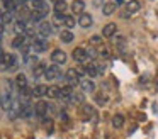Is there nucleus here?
<instances>
[{
    "mask_svg": "<svg viewBox=\"0 0 158 139\" xmlns=\"http://www.w3.org/2000/svg\"><path fill=\"white\" fill-rule=\"evenodd\" d=\"M55 32V24L53 22H49V20H43L41 24H39V31H38V34L41 37H46L48 39L51 34Z\"/></svg>",
    "mask_w": 158,
    "mask_h": 139,
    "instance_id": "4",
    "label": "nucleus"
},
{
    "mask_svg": "<svg viewBox=\"0 0 158 139\" xmlns=\"http://www.w3.org/2000/svg\"><path fill=\"white\" fill-rule=\"evenodd\" d=\"M138 10H139V2H138V0H131V2L126 3V12L127 14H134V12H138Z\"/></svg>",
    "mask_w": 158,
    "mask_h": 139,
    "instance_id": "20",
    "label": "nucleus"
},
{
    "mask_svg": "<svg viewBox=\"0 0 158 139\" xmlns=\"http://www.w3.org/2000/svg\"><path fill=\"white\" fill-rule=\"evenodd\" d=\"M99 54H100L102 58H109V56H110V53H109V49H107V46H102V47H100Z\"/></svg>",
    "mask_w": 158,
    "mask_h": 139,
    "instance_id": "33",
    "label": "nucleus"
},
{
    "mask_svg": "<svg viewBox=\"0 0 158 139\" xmlns=\"http://www.w3.org/2000/svg\"><path fill=\"white\" fill-rule=\"evenodd\" d=\"M34 115L41 121H44L46 117L49 115V104L46 100H38L34 105Z\"/></svg>",
    "mask_w": 158,
    "mask_h": 139,
    "instance_id": "1",
    "label": "nucleus"
},
{
    "mask_svg": "<svg viewBox=\"0 0 158 139\" xmlns=\"http://www.w3.org/2000/svg\"><path fill=\"white\" fill-rule=\"evenodd\" d=\"M53 2H61V0H53Z\"/></svg>",
    "mask_w": 158,
    "mask_h": 139,
    "instance_id": "39",
    "label": "nucleus"
},
{
    "mask_svg": "<svg viewBox=\"0 0 158 139\" xmlns=\"http://www.w3.org/2000/svg\"><path fill=\"white\" fill-rule=\"evenodd\" d=\"M65 19H66V14H55V15H53V24H55V26H63V24H65Z\"/></svg>",
    "mask_w": 158,
    "mask_h": 139,
    "instance_id": "28",
    "label": "nucleus"
},
{
    "mask_svg": "<svg viewBox=\"0 0 158 139\" xmlns=\"http://www.w3.org/2000/svg\"><path fill=\"white\" fill-rule=\"evenodd\" d=\"M72 104H83V93L82 92H73L72 97H70Z\"/></svg>",
    "mask_w": 158,
    "mask_h": 139,
    "instance_id": "25",
    "label": "nucleus"
},
{
    "mask_svg": "<svg viewBox=\"0 0 158 139\" xmlns=\"http://www.w3.org/2000/svg\"><path fill=\"white\" fill-rule=\"evenodd\" d=\"M46 97L49 100H60V87L58 85H53V87H48V93Z\"/></svg>",
    "mask_w": 158,
    "mask_h": 139,
    "instance_id": "18",
    "label": "nucleus"
},
{
    "mask_svg": "<svg viewBox=\"0 0 158 139\" xmlns=\"http://www.w3.org/2000/svg\"><path fill=\"white\" fill-rule=\"evenodd\" d=\"M75 24H77L75 17H73V15H66V19H65V26H66V29H72V27H75Z\"/></svg>",
    "mask_w": 158,
    "mask_h": 139,
    "instance_id": "31",
    "label": "nucleus"
},
{
    "mask_svg": "<svg viewBox=\"0 0 158 139\" xmlns=\"http://www.w3.org/2000/svg\"><path fill=\"white\" fill-rule=\"evenodd\" d=\"M44 78H46L48 81H53V80H61L63 75H61V71H60V66H58V64H49L48 70H46Z\"/></svg>",
    "mask_w": 158,
    "mask_h": 139,
    "instance_id": "5",
    "label": "nucleus"
},
{
    "mask_svg": "<svg viewBox=\"0 0 158 139\" xmlns=\"http://www.w3.org/2000/svg\"><path fill=\"white\" fill-rule=\"evenodd\" d=\"M72 56H73V59H75L78 64H82V66H83V64H87V63H90L89 54H87L85 47H75L73 53H72Z\"/></svg>",
    "mask_w": 158,
    "mask_h": 139,
    "instance_id": "3",
    "label": "nucleus"
},
{
    "mask_svg": "<svg viewBox=\"0 0 158 139\" xmlns=\"http://www.w3.org/2000/svg\"><path fill=\"white\" fill-rule=\"evenodd\" d=\"M46 70H48V64L46 63H43V61H39L38 64H36L34 68H32V76L38 80V78H41V76H44L46 75Z\"/></svg>",
    "mask_w": 158,
    "mask_h": 139,
    "instance_id": "10",
    "label": "nucleus"
},
{
    "mask_svg": "<svg viewBox=\"0 0 158 139\" xmlns=\"http://www.w3.org/2000/svg\"><path fill=\"white\" fill-rule=\"evenodd\" d=\"M117 32V26L114 22H109V24H106L104 26V29H102V37H114V34Z\"/></svg>",
    "mask_w": 158,
    "mask_h": 139,
    "instance_id": "12",
    "label": "nucleus"
},
{
    "mask_svg": "<svg viewBox=\"0 0 158 139\" xmlns=\"http://www.w3.org/2000/svg\"><path fill=\"white\" fill-rule=\"evenodd\" d=\"M60 39H61L63 43H72L73 41V32H70V29H65L61 34H60Z\"/></svg>",
    "mask_w": 158,
    "mask_h": 139,
    "instance_id": "26",
    "label": "nucleus"
},
{
    "mask_svg": "<svg viewBox=\"0 0 158 139\" xmlns=\"http://www.w3.org/2000/svg\"><path fill=\"white\" fill-rule=\"evenodd\" d=\"M24 44H26V36H15L12 39V47H15V49H21Z\"/></svg>",
    "mask_w": 158,
    "mask_h": 139,
    "instance_id": "22",
    "label": "nucleus"
},
{
    "mask_svg": "<svg viewBox=\"0 0 158 139\" xmlns=\"http://www.w3.org/2000/svg\"><path fill=\"white\" fill-rule=\"evenodd\" d=\"M83 112H85V114L87 115H90V117H92V115H94V107H90V105H83Z\"/></svg>",
    "mask_w": 158,
    "mask_h": 139,
    "instance_id": "34",
    "label": "nucleus"
},
{
    "mask_svg": "<svg viewBox=\"0 0 158 139\" xmlns=\"http://www.w3.org/2000/svg\"><path fill=\"white\" fill-rule=\"evenodd\" d=\"M95 100H97V104H99V105H104V104L107 102V97H106L104 93H99V95L95 97Z\"/></svg>",
    "mask_w": 158,
    "mask_h": 139,
    "instance_id": "32",
    "label": "nucleus"
},
{
    "mask_svg": "<svg viewBox=\"0 0 158 139\" xmlns=\"http://www.w3.org/2000/svg\"><path fill=\"white\" fill-rule=\"evenodd\" d=\"M114 2H116L117 5H123V3H127V2H131V0H114Z\"/></svg>",
    "mask_w": 158,
    "mask_h": 139,
    "instance_id": "36",
    "label": "nucleus"
},
{
    "mask_svg": "<svg viewBox=\"0 0 158 139\" xmlns=\"http://www.w3.org/2000/svg\"><path fill=\"white\" fill-rule=\"evenodd\" d=\"M66 9H68V3H66L65 0H61V2H55V5H53L55 14H65Z\"/></svg>",
    "mask_w": 158,
    "mask_h": 139,
    "instance_id": "19",
    "label": "nucleus"
},
{
    "mask_svg": "<svg viewBox=\"0 0 158 139\" xmlns=\"http://www.w3.org/2000/svg\"><path fill=\"white\" fill-rule=\"evenodd\" d=\"M46 93H48V87L46 85H34L31 92V97L41 98V97H46Z\"/></svg>",
    "mask_w": 158,
    "mask_h": 139,
    "instance_id": "11",
    "label": "nucleus"
},
{
    "mask_svg": "<svg viewBox=\"0 0 158 139\" xmlns=\"http://www.w3.org/2000/svg\"><path fill=\"white\" fill-rule=\"evenodd\" d=\"M80 87H82V90L87 92V93H92V92L95 90V83H94L90 78H85V80L80 81Z\"/></svg>",
    "mask_w": 158,
    "mask_h": 139,
    "instance_id": "17",
    "label": "nucleus"
},
{
    "mask_svg": "<svg viewBox=\"0 0 158 139\" xmlns=\"http://www.w3.org/2000/svg\"><path fill=\"white\" fill-rule=\"evenodd\" d=\"M15 64H17V56H15V54H7V58L2 61V71L10 70V68H14Z\"/></svg>",
    "mask_w": 158,
    "mask_h": 139,
    "instance_id": "9",
    "label": "nucleus"
},
{
    "mask_svg": "<svg viewBox=\"0 0 158 139\" xmlns=\"http://www.w3.org/2000/svg\"><path fill=\"white\" fill-rule=\"evenodd\" d=\"M155 85H156V88H158V75H156V78H155Z\"/></svg>",
    "mask_w": 158,
    "mask_h": 139,
    "instance_id": "38",
    "label": "nucleus"
},
{
    "mask_svg": "<svg viewBox=\"0 0 158 139\" xmlns=\"http://www.w3.org/2000/svg\"><path fill=\"white\" fill-rule=\"evenodd\" d=\"M15 87L19 88V92H22L24 88L29 87V85H27V78H26L24 73H19L17 76H15Z\"/></svg>",
    "mask_w": 158,
    "mask_h": 139,
    "instance_id": "15",
    "label": "nucleus"
},
{
    "mask_svg": "<svg viewBox=\"0 0 158 139\" xmlns=\"http://www.w3.org/2000/svg\"><path fill=\"white\" fill-rule=\"evenodd\" d=\"M82 70H83V73H85L87 76H90V78L99 76V68H97V63H95V61H90V63L83 64Z\"/></svg>",
    "mask_w": 158,
    "mask_h": 139,
    "instance_id": "6",
    "label": "nucleus"
},
{
    "mask_svg": "<svg viewBox=\"0 0 158 139\" xmlns=\"http://www.w3.org/2000/svg\"><path fill=\"white\" fill-rule=\"evenodd\" d=\"M72 10H73V14H78V15L85 14L83 12V10H85V2H83V0H73L72 2Z\"/></svg>",
    "mask_w": 158,
    "mask_h": 139,
    "instance_id": "16",
    "label": "nucleus"
},
{
    "mask_svg": "<svg viewBox=\"0 0 158 139\" xmlns=\"http://www.w3.org/2000/svg\"><path fill=\"white\" fill-rule=\"evenodd\" d=\"M26 27H27V22H26L24 19H17V20H15V24H14V31H15V34H17V36H24Z\"/></svg>",
    "mask_w": 158,
    "mask_h": 139,
    "instance_id": "14",
    "label": "nucleus"
},
{
    "mask_svg": "<svg viewBox=\"0 0 158 139\" xmlns=\"http://www.w3.org/2000/svg\"><path fill=\"white\" fill-rule=\"evenodd\" d=\"M34 22H27V27H26V32H24V36L26 37H32L34 39L38 34H36V29H34V26H32Z\"/></svg>",
    "mask_w": 158,
    "mask_h": 139,
    "instance_id": "27",
    "label": "nucleus"
},
{
    "mask_svg": "<svg viewBox=\"0 0 158 139\" xmlns=\"http://www.w3.org/2000/svg\"><path fill=\"white\" fill-rule=\"evenodd\" d=\"M124 125V117L121 114H116L112 117V127H116V129H121Z\"/></svg>",
    "mask_w": 158,
    "mask_h": 139,
    "instance_id": "24",
    "label": "nucleus"
},
{
    "mask_svg": "<svg viewBox=\"0 0 158 139\" xmlns=\"http://www.w3.org/2000/svg\"><path fill=\"white\" fill-rule=\"evenodd\" d=\"M51 61H53V64H65L66 63V53L63 49H55L51 53Z\"/></svg>",
    "mask_w": 158,
    "mask_h": 139,
    "instance_id": "8",
    "label": "nucleus"
},
{
    "mask_svg": "<svg viewBox=\"0 0 158 139\" xmlns=\"http://www.w3.org/2000/svg\"><path fill=\"white\" fill-rule=\"evenodd\" d=\"M48 10H49V7L46 5V7H43V9H39V10H34V12H31V15H29V19H31V22H41L43 19H44L46 15H48Z\"/></svg>",
    "mask_w": 158,
    "mask_h": 139,
    "instance_id": "7",
    "label": "nucleus"
},
{
    "mask_svg": "<svg viewBox=\"0 0 158 139\" xmlns=\"http://www.w3.org/2000/svg\"><path fill=\"white\" fill-rule=\"evenodd\" d=\"M85 49H87V54H89V59H90V61H94V59L97 58V54H99V51H97L94 46H90V47H85Z\"/></svg>",
    "mask_w": 158,
    "mask_h": 139,
    "instance_id": "30",
    "label": "nucleus"
},
{
    "mask_svg": "<svg viewBox=\"0 0 158 139\" xmlns=\"http://www.w3.org/2000/svg\"><path fill=\"white\" fill-rule=\"evenodd\" d=\"M100 3H104V0H95V7H100Z\"/></svg>",
    "mask_w": 158,
    "mask_h": 139,
    "instance_id": "37",
    "label": "nucleus"
},
{
    "mask_svg": "<svg viewBox=\"0 0 158 139\" xmlns=\"http://www.w3.org/2000/svg\"><path fill=\"white\" fill-rule=\"evenodd\" d=\"M116 10V2H106L102 7V14L104 15H110V14Z\"/></svg>",
    "mask_w": 158,
    "mask_h": 139,
    "instance_id": "21",
    "label": "nucleus"
},
{
    "mask_svg": "<svg viewBox=\"0 0 158 139\" xmlns=\"http://www.w3.org/2000/svg\"><path fill=\"white\" fill-rule=\"evenodd\" d=\"M14 20V12H2V24L7 26Z\"/></svg>",
    "mask_w": 158,
    "mask_h": 139,
    "instance_id": "29",
    "label": "nucleus"
},
{
    "mask_svg": "<svg viewBox=\"0 0 158 139\" xmlns=\"http://www.w3.org/2000/svg\"><path fill=\"white\" fill-rule=\"evenodd\" d=\"M94 24V17L90 15V14H82V15H78V26L83 27V29H87V27H90Z\"/></svg>",
    "mask_w": 158,
    "mask_h": 139,
    "instance_id": "13",
    "label": "nucleus"
},
{
    "mask_svg": "<svg viewBox=\"0 0 158 139\" xmlns=\"http://www.w3.org/2000/svg\"><path fill=\"white\" fill-rule=\"evenodd\" d=\"M148 80H150V76H148V75H143V76L139 78V83H146Z\"/></svg>",
    "mask_w": 158,
    "mask_h": 139,
    "instance_id": "35",
    "label": "nucleus"
},
{
    "mask_svg": "<svg viewBox=\"0 0 158 139\" xmlns=\"http://www.w3.org/2000/svg\"><path fill=\"white\" fill-rule=\"evenodd\" d=\"M24 63L27 64V66L34 68L36 64L39 63V59H38V56H36V54H27V56H24Z\"/></svg>",
    "mask_w": 158,
    "mask_h": 139,
    "instance_id": "23",
    "label": "nucleus"
},
{
    "mask_svg": "<svg viewBox=\"0 0 158 139\" xmlns=\"http://www.w3.org/2000/svg\"><path fill=\"white\" fill-rule=\"evenodd\" d=\"M32 49H34V53H44V51H48V46H49V43H48V39L46 37H41L38 34V36L32 39Z\"/></svg>",
    "mask_w": 158,
    "mask_h": 139,
    "instance_id": "2",
    "label": "nucleus"
}]
</instances>
